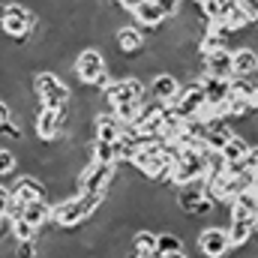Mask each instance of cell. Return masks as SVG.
I'll return each instance as SVG.
<instances>
[{"instance_id":"22","label":"cell","mask_w":258,"mask_h":258,"mask_svg":"<svg viewBox=\"0 0 258 258\" xmlns=\"http://www.w3.org/2000/svg\"><path fill=\"white\" fill-rule=\"evenodd\" d=\"M51 213H54V207H48V201L42 198V201H33V204H27L21 216H24V219H27L30 225H36V228H42V225H45V222L51 219Z\"/></svg>"},{"instance_id":"26","label":"cell","mask_w":258,"mask_h":258,"mask_svg":"<svg viewBox=\"0 0 258 258\" xmlns=\"http://www.w3.org/2000/svg\"><path fill=\"white\" fill-rule=\"evenodd\" d=\"M180 249H183V246H180V240H177L174 234H168V231L159 234V252H162V255H174V252H180Z\"/></svg>"},{"instance_id":"13","label":"cell","mask_w":258,"mask_h":258,"mask_svg":"<svg viewBox=\"0 0 258 258\" xmlns=\"http://www.w3.org/2000/svg\"><path fill=\"white\" fill-rule=\"evenodd\" d=\"M114 42H117V51H120L123 57H132V54L147 51V36H144V27H135V24H123V27L114 33Z\"/></svg>"},{"instance_id":"3","label":"cell","mask_w":258,"mask_h":258,"mask_svg":"<svg viewBox=\"0 0 258 258\" xmlns=\"http://www.w3.org/2000/svg\"><path fill=\"white\" fill-rule=\"evenodd\" d=\"M0 24H3V36L6 39H15V42H27L30 33H36L39 27V15L27 6V3H3V15H0Z\"/></svg>"},{"instance_id":"2","label":"cell","mask_w":258,"mask_h":258,"mask_svg":"<svg viewBox=\"0 0 258 258\" xmlns=\"http://www.w3.org/2000/svg\"><path fill=\"white\" fill-rule=\"evenodd\" d=\"M207 165H210V153L204 147H180V156L171 168L168 183H177V186L204 183L207 180Z\"/></svg>"},{"instance_id":"17","label":"cell","mask_w":258,"mask_h":258,"mask_svg":"<svg viewBox=\"0 0 258 258\" xmlns=\"http://www.w3.org/2000/svg\"><path fill=\"white\" fill-rule=\"evenodd\" d=\"M255 213H258V195L252 189H246L234 201H228V216L231 219H255Z\"/></svg>"},{"instance_id":"19","label":"cell","mask_w":258,"mask_h":258,"mask_svg":"<svg viewBox=\"0 0 258 258\" xmlns=\"http://www.w3.org/2000/svg\"><path fill=\"white\" fill-rule=\"evenodd\" d=\"M135 21H138V27H150V30H159L165 21H168V15L153 3V0H147L144 6H138L135 9Z\"/></svg>"},{"instance_id":"24","label":"cell","mask_w":258,"mask_h":258,"mask_svg":"<svg viewBox=\"0 0 258 258\" xmlns=\"http://www.w3.org/2000/svg\"><path fill=\"white\" fill-rule=\"evenodd\" d=\"M132 252H159V234L153 231H138L132 237Z\"/></svg>"},{"instance_id":"11","label":"cell","mask_w":258,"mask_h":258,"mask_svg":"<svg viewBox=\"0 0 258 258\" xmlns=\"http://www.w3.org/2000/svg\"><path fill=\"white\" fill-rule=\"evenodd\" d=\"M66 123V108H42L33 117V129L39 135V141H51L60 135V129Z\"/></svg>"},{"instance_id":"23","label":"cell","mask_w":258,"mask_h":258,"mask_svg":"<svg viewBox=\"0 0 258 258\" xmlns=\"http://www.w3.org/2000/svg\"><path fill=\"white\" fill-rule=\"evenodd\" d=\"M93 159L105 162V165H117L120 162V144L117 141H93Z\"/></svg>"},{"instance_id":"6","label":"cell","mask_w":258,"mask_h":258,"mask_svg":"<svg viewBox=\"0 0 258 258\" xmlns=\"http://www.w3.org/2000/svg\"><path fill=\"white\" fill-rule=\"evenodd\" d=\"M102 93H105L108 105L114 108V105H120V102H144V96H147L150 90L144 87V81H141L138 75H126V78H114Z\"/></svg>"},{"instance_id":"20","label":"cell","mask_w":258,"mask_h":258,"mask_svg":"<svg viewBox=\"0 0 258 258\" xmlns=\"http://www.w3.org/2000/svg\"><path fill=\"white\" fill-rule=\"evenodd\" d=\"M258 228L255 219H231V225H228V237H231V249H237V246H243V243H249V237H252V231Z\"/></svg>"},{"instance_id":"4","label":"cell","mask_w":258,"mask_h":258,"mask_svg":"<svg viewBox=\"0 0 258 258\" xmlns=\"http://www.w3.org/2000/svg\"><path fill=\"white\" fill-rule=\"evenodd\" d=\"M72 72L81 84L93 87V90H105L111 84V75H108V66H105V54L99 48H81L75 54V63Z\"/></svg>"},{"instance_id":"31","label":"cell","mask_w":258,"mask_h":258,"mask_svg":"<svg viewBox=\"0 0 258 258\" xmlns=\"http://www.w3.org/2000/svg\"><path fill=\"white\" fill-rule=\"evenodd\" d=\"M114 3H117L123 12H132V15H135V9H138V6H144L147 0H114Z\"/></svg>"},{"instance_id":"30","label":"cell","mask_w":258,"mask_h":258,"mask_svg":"<svg viewBox=\"0 0 258 258\" xmlns=\"http://www.w3.org/2000/svg\"><path fill=\"white\" fill-rule=\"evenodd\" d=\"M0 132H3V138H12V141L21 138V129L15 126L12 120H0Z\"/></svg>"},{"instance_id":"28","label":"cell","mask_w":258,"mask_h":258,"mask_svg":"<svg viewBox=\"0 0 258 258\" xmlns=\"http://www.w3.org/2000/svg\"><path fill=\"white\" fill-rule=\"evenodd\" d=\"M168 18H177V12H180V6H183V0H153Z\"/></svg>"},{"instance_id":"27","label":"cell","mask_w":258,"mask_h":258,"mask_svg":"<svg viewBox=\"0 0 258 258\" xmlns=\"http://www.w3.org/2000/svg\"><path fill=\"white\" fill-rule=\"evenodd\" d=\"M15 165H18V156H15L12 150H3V153H0V174H3V180L15 171Z\"/></svg>"},{"instance_id":"7","label":"cell","mask_w":258,"mask_h":258,"mask_svg":"<svg viewBox=\"0 0 258 258\" xmlns=\"http://www.w3.org/2000/svg\"><path fill=\"white\" fill-rule=\"evenodd\" d=\"M204 105H207V96H204V87H201V81L192 78L189 84H183V90H180V96L174 99V111L183 117V120H198L201 117V111H204Z\"/></svg>"},{"instance_id":"8","label":"cell","mask_w":258,"mask_h":258,"mask_svg":"<svg viewBox=\"0 0 258 258\" xmlns=\"http://www.w3.org/2000/svg\"><path fill=\"white\" fill-rule=\"evenodd\" d=\"M111 180H114V165H105V162H96V159H90L78 174L81 192H108Z\"/></svg>"},{"instance_id":"21","label":"cell","mask_w":258,"mask_h":258,"mask_svg":"<svg viewBox=\"0 0 258 258\" xmlns=\"http://www.w3.org/2000/svg\"><path fill=\"white\" fill-rule=\"evenodd\" d=\"M249 153H252L249 141H246V138H240V135H231V138H228V144H225V150H222V159H225V162H246V159H249Z\"/></svg>"},{"instance_id":"18","label":"cell","mask_w":258,"mask_h":258,"mask_svg":"<svg viewBox=\"0 0 258 258\" xmlns=\"http://www.w3.org/2000/svg\"><path fill=\"white\" fill-rule=\"evenodd\" d=\"M258 75V51L243 45L234 51V78H255Z\"/></svg>"},{"instance_id":"29","label":"cell","mask_w":258,"mask_h":258,"mask_svg":"<svg viewBox=\"0 0 258 258\" xmlns=\"http://www.w3.org/2000/svg\"><path fill=\"white\" fill-rule=\"evenodd\" d=\"M15 255L18 258H36V240H18Z\"/></svg>"},{"instance_id":"5","label":"cell","mask_w":258,"mask_h":258,"mask_svg":"<svg viewBox=\"0 0 258 258\" xmlns=\"http://www.w3.org/2000/svg\"><path fill=\"white\" fill-rule=\"evenodd\" d=\"M33 93H36L42 108H66V102H69V87L54 72H36L33 75Z\"/></svg>"},{"instance_id":"10","label":"cell","mask_w":258,"mask_h":258,"mask_svg":"<svg viewBox=\"0 0 258 258\" xmlns=\"http://www.w3.org/2000/svg\"><path fill=\"white\" fill-rule=\"evenodd\" d=\"M198 249H201L207 258H222L228 249H231V237H228L225 228L210 225V228H204V231L198 234Z\"/></svg>"},{"instance_id":"25","label":"cell","mask_w":258,"mask_h":258,"mask_svg":"<svg viewBox=\"0 0 258 258\" xmlns=\"http://www.w3.org/2000/svg\"><path fill=\"white\" fill-rule=\"evenodd\" d=\"M36 225H30L24 216H18V219H12V237L15 240H36Z\"/></svg>"},{"instance_id":"1","label":"cell","mask_w":258,"mask_h":258,"mask_svg":"<svg viewBox=\"0 0 258 258\" xmlns=\"http://www.w3.org/2000/svg\"><path fill=\"white\" fill-rule=\"evenodd\" d=\"M105 198H108V192H78V195H72V198H66V201H60L54 207L51 219H54L57 228H66V231L78 228L84 219H90L96 213V207H102Z\"/></svg>"},{"instance_id":"9","label":"cell","mask_w":258,"mask_h":258,"mask_svg":"<svg viewBox=\"0 0 258 258\" xmlns=\"http://www.w3.org/2000/svg\"><path fill=\"white\" fill-rule=\"evenodd\" d=\"M147 90H150V96H153L156 102H165V105H174V99L180 96V90H183V84H180V78H177L174 72H156V75L150 78V84H147Z\"/></svg>"},{"instance_id":"12","label":"cell","mask_w":258,"mask_h":258,"mask_svg":"<svg viewBox=\"0 0 258 258\" xmlns=\"http://www.w3.org/2000/svg\"><path fill=\"white\" fill-rule=\"evenodd\" d=\"M201 66H204L207 75L234 81V51L231 48H216L210 54H201Z\"/></svg>"},{"instance_id":"33","label":"cell","mask_w":258,"mask_h":258,"mask_svg":"<svg viewBox=\"0 0 258 258\" xmlns=\"http://www.w3.org/2000/svg\"><path fill=\"white\" fill-rule=\"evenodd\" d=\"M132 258H165L162 252H132Z\"/></svg>"},{"instance_id":"15","label":"cell","mask_w":258,"mask_h":258,"mask_svg":"<svg viewBox=\"0 0 258 258\" xmlns=\"http://www.w3.org/2000/svg\"><path fill=\"white\" fill-rule=\"evenodd\" d=\"M201 87H204V96H207V102L210 105H225L228 102V96H231V81L228 78H216V75H207V72H201Z\"/></svg>"},{"instance_id":"32","label":"cell","mask_w":258,"mask_h":258,"mask_svg":"<svg viewBox=\"0 0 258 258\" xmlns=\"http://www.w3.org/2000/svg\"><path fill=\"white\" fill-rule=\"evenodd\" d=\"M237 3H240V6L252 15V18H258V0H237Z\"/></svg>"},{"instance_id":"16","label":"cell","mask_w":258,"mask_h":258,"mask_svg":"<svg viewBox=\"0 0 258 258\" xmlns=\"http://www.w3.org/2000/svg\"><path fill=\"white\" fill-rule=\"evenodd\" d=\"M123 135H126V123H120L114 111L96 117V141H120Z\"/></svg>"},{"instance_id":"34","label":"cell","mask_w":258,"mask_h":258,"mask_svg":"<svg viewBox=\"0 0 258 258\" xmlns=\"http://www.w3.org/2000/svg\"><path fill=\"white\" fill-rule=\"evenodd\" d=\"M165 258H186V255H183V249H180V252H174V255H165Z\"/></svg>"},{"instance_id":"14","label":"cell","mask_w":258,"mask_h":258,"mask_svg":"<svg viewBox=\"0 0 258 258\" xmlns=\"http://www.w3.org/2000/svg\"><path fill=\"white\" fill-rule=\"evenodd\" d=\"M12 198H15V204H18V207H21V213H24V207H27V204H33V201H42V198H45V183L27 174V177H21V180L15 183Z\"/></svg>"}]
</instances>
